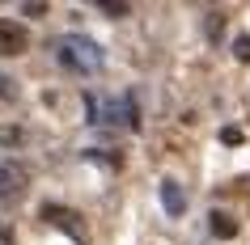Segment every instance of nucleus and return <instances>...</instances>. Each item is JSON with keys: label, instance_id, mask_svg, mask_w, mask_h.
Wrapping results in <instances>:
<instances>
[{"label": "nucleus", "instance_id": "f257e3e1", "mask_svg": "<svg viewBox=\"0 0 250 245\" xmlns=\"http://www.w3.org/2000/svg\"><path fill=\"white\" fill-rule=\"evenodd\" d=\"M55 59H60V68H68V72L89 76V72L102 68V47L93 38H85V34H64V38L55 42Z\"/></svg>", "mask_w": 250, "mask_h": 245}, {"label": "nucleus", "instance_id": "f03ea898", "mask_svg": "<svg viewBox=\"0 0 250 245\" xmlns=\"http://www.w3.org/2000/svg\"><path fill=\"white\" fill-rule=\"evenodd\" d=\"M30 186V173L21 161H13V156H0V203H13V199H21V190Z\"/></svg>", "mask_w": 250, "mask_h": 245}, {"label": "nucleus", "instance_id": "7ed1b4c3", "mask_svg": "<svg viewBox=\"0 0 250 245\" xmlns=\"http://www.w3.org/2000/svg\"><path fill=\"white\" fill-rule=\"evenodd\" d=\"M30 47V34L26 26H17L13 17H0V55L9 59V55H21Z\"/></svg>", "mask_w": 250, "mask_h": 245}, {"label": "nucleus", "instance_id": "20e7f679", "mask_svg": "<svg viewBox=\"0 0 250 245\" xmlns=\"http://www.w3.org/2000/svg\"><path fill=\"white\" fill-rule=\"evenodd\" d=\"M161 207H166V211H170V216H183L187 211V194H183V186H178V182H161Z\"/></svg>", "mask_w": 250, "mask_h": 245}, {"label": "nucleus", "instance_id": "39448f33", "mask_svg": "<svg viewBox=\"0 0 250 245\" xmlns=\"http://www.w3.org/2000/svg\"><path fill=\"white\" fill-rule=\"evenodd\" d=\"M42 220H47V224H55V228H68L72 237H81V228H77V211H68V207L47 203V207H42Z\"/></svg>", "mask_w": 250, "mask_h": 245}, {"label": "nucleus", "instance_id": "423d86ee", "mask_svg": "<svg viewBox=\"0 0 250 245\" xmlns=\"http://www.w3.org/2000/svg\"><path fill=\"white\" fill-rule=\"evenodd\" d=\"M212 224H208V228H212V237H221V241H233V237H237V220L233 216H225V211H212Z\"/></svg>", "mask_w": 250, "mask_h": 245}, {"label": "nucleus", "instance_id": "0eeeda50", "mask_svg": "<svg viewBox=\"0 0 250 245\" xmlns=\"http://www.w3.org/2000/svg\"><path fill=\"white\" fill-rule=\"evenodd\" d=\"M233 55L242 59V64H250V34H242V38L233 42Z\"/></svg>", "mask_w": 250, "mask_h": 245}, {"label": "nucleus", "instance_id": "6e6552de", "mask_svg": "<svg viewBox=\"0 0 250 245\" xmlns=\"http://www.w3.org/2000/svg\"><path fill=\"white\" fill-rule=\"evenodd\" d=\"M98 9L110 17H127V4H115V0H98Z\"/></svg>", "mask_w": 250, "mask_h": 245}, {"label": "nucleus", "instance_id": "1a4fd4ad", "mask_svg": "<svg viewBox=\"0 0 250 245\" xmlns=\"http://www.w3.org/2000/svg\"><path fill=\"white\" fill-rule=\"evenodd\" d=\"M0 97H4V102H17V89H13L9 76H0Z\"/></svg>", "mask_w": 250, "mask_h": 245}, {"label": "nucleus", "instance_id": "9d476101", "mask_svg": "<svg viewBox=\"0 0 250 245\" xmlns=\"http://www.w3.org/2000/svg\"><path fill=\"white\" fill-rule=\"evenodd\" d=\"M221 144H242V131H237V127H225L221 131Z\"/></svg>", "mask_w": 250, "mask_h": 245}, {"label": "nucleus", "instance_id": "9b49d317", "mask_svg": "<svg viewBox=\"0 0 250 245\" xmlns=\"http://www.w3.org/2000/svg\"><path fill=\"white\" fill-rule=\"evenodd\" d=\"M17 140H21V131H17V127H4V131H0V144H17Z\"/></svg>", "mask_w": 250, "mask_h": 245}, {"label": "nucleus", "instance_id": "f8f14e48", "mask_svg": "<svg viewBox=\"0 0 250 245\" xmlns=\"http://www.w3.org/2000/svg\"><path fill=\"white\" fill-rule=\"evenodd\" d=\"M208 34H212V38L221 34V13H212V17H208Z\"/></svg>", "mask_w": 250, "mask_h": 245}, {"label": "nucleus", "instance_id": "ddd939ff", "mask_svg": "<svg viewBox=\"0 0 250 245\" xmlns=\"http://www.w3.org/2000/svg\"><path fill=\"white\" fill-rule=\"evenodd\" d=\"M47 13V4H39V0H34V4H26V17H42Z\"/></svg>", "mask_w": 250, "mask_h": 245}]
</instances>
